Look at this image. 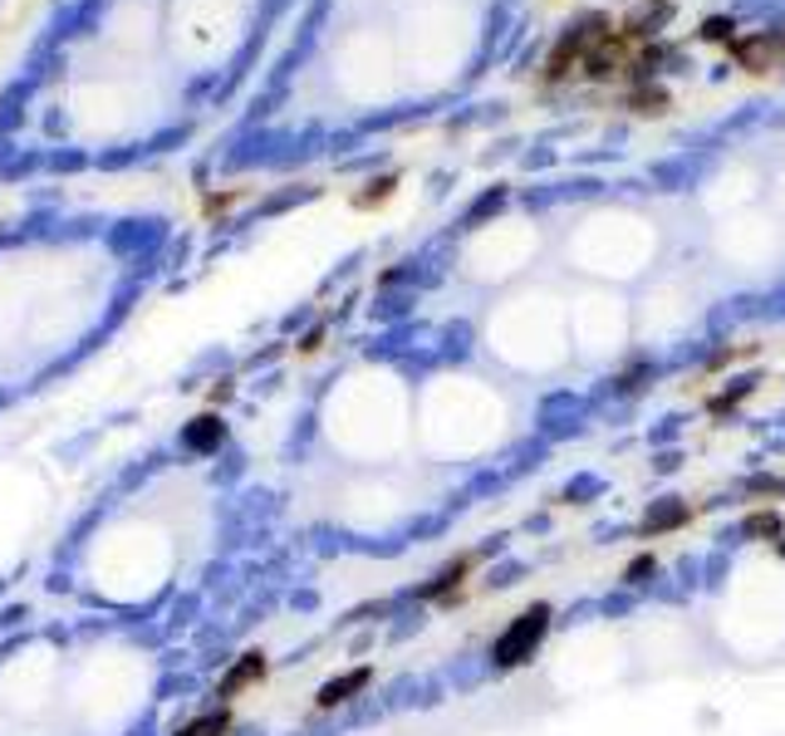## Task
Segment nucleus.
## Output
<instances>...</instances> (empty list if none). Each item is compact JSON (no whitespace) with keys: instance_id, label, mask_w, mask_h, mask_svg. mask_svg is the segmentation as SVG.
Here are the masks:
<instances>
[{"instance_id":"39448f33","label":"nucleus","mask_w":785,"mask_h":736,"mask_svg":"<svg viewBox=\"0 0 785 736\" xmlns=\"http://www.w3.org/2000/svg\"><path fill=\"white\" fill-rule=\"evenodd\" d=\"M785 536V516L776 506H761L752 510V516L742 520V540H766V545H776Z\"/></svg>"},{"instance_id":"20e7f679","label":"nucleus","mask_w":785,"mask_h":736,"mask_svg":"<svg viewBox=\"0 0 785 736\" xmlns=\"http://www.w3.org/2000/svg\"><path fill=\"white\" fill-rule=\"evenodd\" d=\"M368 683H374V668H349V673H339V678L329 683V687H319V707L349 703V697H359Z\"/></svg>"},{"instance_id":"6e6552de","label":"nucleus","mask_w":785,"mask_h":736,"mask_svg":"<svg viewBox=\"0 0 785 736\" xmlns=\"http://www.w3.org/2000/svg\"><path fill=\"white\" fill-rule=\"evenodd\" d=\"M776 555H781V560H785V536H781V540H776Z\"/></svg>"},{"instance_id":"0eeeda50","label":"nucleus","mask_w":785,"mask_h":736,"mask_svg":"<svg viewBox=\"0 0 785 736\" xmlns=\"http://www.w3.org/2000/svg\"><path fill=\"white\" fill-rule=\"evenodd\" d=\"M742 496H756V501H766V496H785V477H746Z\"/></svg>"},{"instance_id":"f03ea898","label":"nucleus","mask_w":785,"mask_h":736,"mask_svg":"<svg viewBox=\"0 0 785 736\" xmlns=\"http://www.w3.org/2000/svg\"><path fill=\"white\" fill-rule=\"evenodd\" d=\"M481 569V550H461L451 555V560L443 569H433V575L418 585V599L423 604H443V609H451V604H461L471 595V575Z\"/></svg>"},{"instance_id":"7ed1b4c3","label":"nucleus","mask_w":785,"mask_h":736,"mask_svg":"<svg viewBox=\"0 0 785 736\" xmlns=\"http://www.w3.org/2000/svg\"><path fill=\"white\" fill-rule=\"evenodd\" d=\"M697 510L683 501V496H658L644 516H638V540H658V536H673V530L693 526Z\"/></svg>"},{"instance_id":"f257e3e1","label":"nucleus","mask_w":785,"mask_h":736,"mask_svg":"<svg viewBox=\"0 0 785 736\" xmlns=\"http://www.w3.org/2000/svg\"><path fill=\"white\" fill-rule=\"evenodd\" d=\"M550 628H555V609L545 599H535L526 604V609L510 619L501 634L491 638V668L496 673H516V668H530L535 658H540V648H545V638H550Z\"/></svg>"},{"instance_id":"423d86ee","label":"nucleus","mask_w":785,"mask_h":736,"mask_svg":"<svg viewBox=\"0 0 785 736\" xmlns=\"http://www.w3.org/2000/svg\"><path fill=\"white\" fill-rule=\"evenodd\" d=\"M653 575H658V555H653V550L634 555V560L624 565V585H648Z\"/></svg>"}]
</instances>
